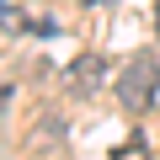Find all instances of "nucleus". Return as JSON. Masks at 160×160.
<instances>
[{
	"label": "nucleus",
	"instance_id": "nucleus-5",
	"mask_svg": "<svg viewBox=\"0 0 160 160\" xmlns=\"http://www.w3.org/2000/svg\"><path fill=\"white\" fill-rule=\"evenodd\" d=\"M155 32H160V6H155Z\"/></svg>",
	"mask_w": 160,
	"mask_h": 160
},
{
	"label": "nucleus",
	"instance_id": "nucleus-3",
	"mask_svg": "<svg viewBox=\"0 0 160 160\" xmlns=\"http://www.w3.org/2000/svg\"><path fill=\"white\" fill-rule=\"evenodd\" d=\"M112 160H149V144H144V139L133 133V139H128L123 149H112Z\"/></svg>",
	"mask_w": 160,
	"mask_h": 160
},
{
	"label": "nucleus",
	"instance_id": "nucleus-2",
	"mask_svg": "<svg viewBox=\"0 0 160 160\" xmlns=\"http://www.w3.org/2000/svg\"><path fill=\"white\" fill-rule=\"evenodd\" d=\"M102 86H107V59H102V53H80L75 69H69V91H75V96H91V91H102Z\"/></svg>",
	"mask_w": 160,
	"mask_h": 160
},
{
	"label": "nucleus",
	"instance_id": "nucleus-1",
	"mask_svg": "<svg viewBox=\"0 0 160 160\" xmlns=\"http://www.w3.org/2000/svg\"><path fill=\"white\" fill-rule=\"evenodd\" d=\"M112 91H118V102H123L128 112H144V107L155 102V91H160V59H155V53H133V59L118 69Z\"/></svg>",
	"mask_w": 160,
	"mask_h": 160
},
{
	"label": "nucleus",
	"instance_id": "nucleus-4",
	"mask_svg": "<svg viewBox=\"0 0 160 160\" xmlns=\"http://www.w3.org/2000/svg\"><path fill=\"white\" fill-rule=\"evenodd\" d=\"M86 6H118V0H86Z\"/></svg>",
	"mask_w": 160,
	"mask_h": 160
}]
</instances>
